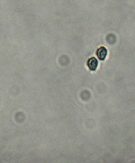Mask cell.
Here are the masks:
<instances>
[{"label": "cell", "instance_id": "1", "mask_svg": "<svg viewBox=\"0 0 135 163\" xmlns=\"http://www.w3.org/2000/svg\"><path fill=\"white\" fill-rule=\"evenodd\" d=\"M87 65L91 71H95L98 67V60L96 58H90L89 60L87 61Z\"/></svg>", "mask_w": 135, "mask_h": 163}, {"label": "cell", "instance_id": "2", "mask_svg": "<svg viewBox=\"0 0 135 163\" xmlns=\"http://www.w3.org/2000/svg\"><path fill=\"white\" fill-rule=\"evenodd\" d=\"M96 54H97V58L99 59V60H105L106 59V56H107V50L105 49V47H99L97 52H96Z\"/></svg>", "mask_w": 135, "mask_h": 163}]
</instances>
